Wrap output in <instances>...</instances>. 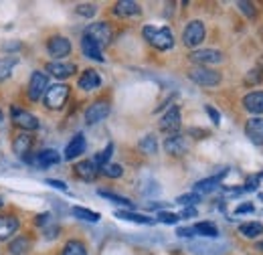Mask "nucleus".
<instances>
[{"instance_id": "1", "label": "nucleus", "mask_w": 263, "mask_h": 255, "mask_svg": "<svg viewBox=\"0 0 263 255\" xmlns=\"http://www.w3.org/2000/svg\"><path fill=\"white\" fill-rule=\"evenodd\" d=\"M144 39L158 51H168L174 47V34L168 27H152V25H146L142 29Z\"/></svg>"}, {"instance_id": "2", "label": "nucleus", "mask_w": 263, "mask_h": 255, "mask_svg": "<svg viewBox=\"0 0 263 255\" xmlns=\"http://www.w3.org/2000/svg\"><path fill=\"white\" fill-rule=\"evenodd\" d=\"M69 85L67 83H55V85H49L45 96H43V101L49 110H63L69 99Z\"/></svg>"}, {"instance_id": "3", "label": "nucleus", "mask_w": 263, "mask_h": 255, "mask_svg": "<svg viewBox=\"0 0 263 255\" xmlns=\"http://www.w3.org/2000/svg\"><path fill=\"white\" fill-rule=\"evenodd\" d=\"M83 34H85L87 39H91L93 43H98L101 49L107 47V45L111 43V39H114V31H111L109 23H105V21H101V23H91V25L85 29Z\"/></svg>"}, {"instance_id": "4", "label": "nucleus", "mask_w": 263, "mask_h": 255, "mask_svg": "<svg viewBox=\"0 0 263 255\" xmlns=\"http://www.w3.org/2000/svg\"><path fill=\"white\" fill-rule=\"evenodd\" d=\"M189 77H191L197 85H202V87H217V85L223 81L221 73H219V71H213V69H209V67H193V69L189 71Z\"/></svg>"}, {"instance_id": "5", "label": "nucleus", "mask_w": 263, "mask_h": 255, "mask_svg": "<svg viewBox=\"0 0 263 255\" xmlns=\"http://www.w3.org/2000/svg\"><path fill=\"white\" fill-rule=\"evenodd\" d=\"M10 114H12V124L16 128H21L23 132L39 130V120H36V116H33L31 112H27V110H23L18 105H12Z\"/></svg>"}, {"instance_id": "6", "label": "nucleus", "mask_w": 263, "mask_h": 255, "mask_svg": "<svg viewBox=\"0 0 263 255\" xmlns=\"http://www.w3.org/2000/svg\"><path fill=\"white\" fill-rule=\"evenodd\" d=\"M47 51H49V55L55 61H63L65 57L71 55V41L67 37H63V34L51 37L49 43H47Z\"/></svg>"}, {"instance_id": "7", "label": "nucleus", "mask_w": 263, "mask_h": 255, "mask_svg": "<svg viewBox=\"0 0 263 255\" xmlns=\"http://www.w3.org/2000/svg\"><path fill=\"white\" fill-rule=\"evenodd\" d=\"M204 34H206V29H204V25L200 23V21H191L186 27H184V31H182V43L186 45V47H198L202 41H204Z\"/></svg>"}, {"instance_id": "8", "label": "nucleus", "mask_w": 263, "mask_h": 255, "mask_svg": "<svg viewBox=\"0 0 263 255\" xmlns=\"http://www.w3.org/2000/svg\"><path fill=\"white\" fill-rule=\"evenodd\" d=\"M109 112H111L109 101H105V99H98V101H93V103L85 110V124H89V126L99 124L101 120H105V118L109 116Z\"/></svg>"}, {"instance_id": "9", "label": "nucleus", "mask_w": 263, "mask_h": 255, "mask_svg": "<svg viewBox=\"0 0 263 255\" xmlns=\"http://www.w3.org/2000/svg\"><path fill=\"white\" fill-rule=\"evenodd\" d=\"M47 87H49L47 73H43V71H33L31 81H29V99H31V101H39L41 97L45 96Z\"/></svg>"}, {"instance_id": "10", "label": "nucleus", "mask_w": 263, "mask_h": 255, "mask_svg": "<svg viewBox=\"0 0 263 255\" xmlns=\"http://www.w3.org/2000/svg\"><path fill=\"white\" fill-rule=\"evenodd\" d=\"M191 61L197 63L198 67L221 63V61H223V53L217 51V49H200V51H193V53H191Z\"/></svg>"}, {"instance_id": "11", "label": "nucleus", "mask_w": 263, "mask_h": 255, "mask_svg": "<svg viewBox=\"0 0 263 255\" xmlns=\"http://www.w3.org/2000/svg\"><path fill=\"white\" fill-rule=\"evenodd\" d=\"M180 120H182L180 107L174 105V107H170L164 116H162V120H160V130L166 132V134H178V130H180Z\"/></svg>"}, {"instance_id": "12", "label": "nucleus", "mask_w": 263, "mask_h": 255, "mask_svg": "<svg viewBox=\"0 0 263 255\" xmlns=\"http://www.w3.org/2000/svg\"><path fill=\"white\" fill-rule=\"evenodd\" d=\"M164 150L170 156H184L186 150H189L186 138L182 134H170L164 140Z\"/></svg>"}, {"instance_id": "13", "label": "nucleus", "mask_w": 263, "mask_h": 255, "mask_svg": "<svg viewBox=\"0 0 263 255\" xmlns=\"http://www.w3.org/2000/svg\"><path fill=\"white\" fill-rule=\"evenodd\" d=\"M245 136L255 146H263V118L255 116V118L247 120V124H245Z\"/></svg>"}, {"instance_id": "14", "label": "nucleus", "mask_w": 263, "mask_h": 255, "mask_svg": "<svg viewBox=\"0 0 263 255\" xmlns=\"http://www.w3.org/2000/svg\"><path fill=\"white\" fill-rule=\"evenodd\" d=\"M34 144V138L31 132H21L16 138H14V142H12V152L16 154V156H27V154H31V148H33Z\"/></svg>"}, {"instance_id": "15", "label": "nucleus", "mask_w": 263, "mask_h": 255, "mask_svg": "<svg viewBox=\"0 0 263 255\" xmlns=\"http://www.w3.org/2000/svg\"><path fill=\"white\" fill-rule=\"evenodd\" d=\"M73 168H75V174H77L81 180H85V183L96 180V176L99 174V168L93 164V160H81V162H77Z\"/></svg>"}, {"instance_id": "16", "label": "nucleus", "mask_w": 263, "mask_h": 255, "mask_svg": "<svg viewBox=\"0 0 263 255\" xmlns=\"http://www.w3.org/2000/svg\"><path fill=\"white\" fill-rule=\"evenodd\" d=\"M87 148V142H85V136L83 134H75L73 140L67 144L65 148V160H75L79 158Z\"/></svg>"}, {"instance_id": "17", "label": "nucleus", "mask_w": 263, "mask_h": 255, "mask_svg": "<svg viewBox=\"0 0 263 255\" xmlns=\"http://www.w3.org/2000/svg\"><path fill=\"white\" fill-rule=\"evenodd\" d=\"M45 69L49 71V75H53L57 79H67V77H71L75 73L77 67L73 63H65V61H51V63H47Z\"/></svg>"}, {"instance_id": "18", "label": "nucleus", "mask_w": 263, "mask_h": 255, "mask_svg": "<svg viewBox=\"0 0 263 255\" xmlns=\"http://www.w3.org/2000/svg\"><path fill=\"white\" fill-rule=\"evenodd\" d=\"M18 219L12 215H0V241H8L18 231Z\"/></svg>"}, {"instance_id": "19", "label": "nucleus", "mask_w": 263, "mask_h": 255, "mask_svg": "<svg viewBox=\"0 0 263 255\" xmlns=\"http://www.w3.org/2000/svg\"><path fill=\"white\" fill-rule=\"evenodd\" d=\"M243 107L249 112V114H255L259 116L263 114V92H251L243 97Z\"/></svg>"}, {"instance_id": "20", "label": "nucleus", "mask_w": 263, "mask_h": 255, "mask_svg": "<svg viewBox=\"0 0 263 255\" xmlns=\"http://www.w3.org/2000/svg\"><path fill=\"white\" fill-rule=\"evenodd\" d=\"M81 51H83V55H85L87 59H93V61H99V63L105 61V57H103V53H101V47H99L98 43H93L91 39H87L85 34H83V39H81Z\"/></svg>"}, {"instance_id": "21", "label": "nucleus", "mask_w": 263, "mask_h": 255, "mask_svg": "<svg viewBox=\"0 0 263 255\" xmlns=\"http://www.w3.org/2000/svg\"><path fill=\"white\" fill-rule=\"evenodd\" d=\"M99 85H101V77H99L98 71H93V69H85L83 75L79 77V87L83 92H93V89H98Z\"/></svg>"}, {"instance_id": "22", "label": "nucleus", "mask_w": 263, "mask_h": 255, "mask_svg": "<svg viewBox=\"0 0 263 255\" xmlns=\"http://www.w3.org/2000/svg\"><path fill=\"white\" fill-rule=\"evenodd\" d=\"M61 162V156H59V152L57 150H41L36 156H34V166H39V168H49V166H55V164H59Z\"/></svg>"}, {"instance_id": "23", "label": "nucleus", "mask_w": 263, "mask_h": 255, "mask_svg": "<svg viewBox=\"0 0 263 255\" xmlns=\"http://www.w3.org/2000/svg\"><path fill=\"white\" fill-rule=\"evenodd\" d=\"M114 12H116L118 16H122V19H128V16H138V14L142 12V8H140V4L134 2V0H122V2H118V4L114 6Z\"/></svg>"}, {"instance_id": "24", "label": "nucleus", "mask_w": 263, "mask_h": 255, "mask_svg": "<svg viewBox=\"0 0 263 255\" xmlns=\"http://www.w3.org/2000/svg\"><path fill=\"white\" fill-rule=\"evenodd\" d=\"M227 174V168L221 172V174H215V176H211V178H204V180H198L197 185H195V192H211L215 191L217 187H219V183H221V178Z\"/></svg>"}, {"instance_id": "25", "label": "nucleus", "mask_w": 263, "mask_h": 255, "mask_svg": "<svg viewBox=\"0 0 263 255\" xmlns=\"http://www.w3.org/2000/svg\"><path fill=\"white\" fill-rule=\"evenodd\" d=\"M239 233L247 239H259L263 235V225L257 221H251V223H241L239 225Z\"/></svg>"}, {"instance_id": "26", "label": "nucleus", "mask_w": 263, "mask_h": 255, "mask_svg": "<svg viewBox=\"0 0 263 255\" xmlns=\"http://www.w3.org/2000/svg\"><path fill=\"white\" fill-rule=\"evenodd\" d=\"M29 249H31V239L29 237H16L8 245V251L12 255H25L29 253Z\"/></svg>"}, {"instance_id": "27", "label": "nucleus", "mask_w": 263, "mask_h": 255, "mask_svg": "<svg viewBox=\"0 0 263 255\" xmlns=\"http://www.w3.org/2000/svg\"><path fill=\"white\" fill-rule=\"evenodd\" d=\"M118 219H124V221H132V223H140V225H152L154 219L146 217V215H140V213H132V211H118L116 213Z\"/></svg>"}, {"instance_id": "28", "label": "nucleus", "mask_w": 263, "mask_h": 255, "mask_svg": "<svg viewBox=\"0 0 263 255\" xmlns=\"http://www.w3.org/2000/svg\"><path fill=\"white\" fill-rule=\"evenodd\" d=\"M195 235H202V237H219V229L215 223H209V221H200L193 227Z\"/></svg>"}, {"instance_id": "29", "label": "nucleus", "mask_w": 263, "mask_h": 255, "mask_svg": "<svg viewBox=\"0 0 263 255\" xmlns=\"http://www.w3.org/2000/svg\"><path fill=\"white\" fill-rule=\"evenodd\" d=\"M71 211H73V215H75L77 219H81V221H89V223H98L99 221V213L89 211V209H85V207H73Z\"/></svg>"}, {"instance_id": "30", "label": "nucleus", "mask_w": 263, "mask_h": 255, "mask_svg": "<svg viewBox=\"0 0 263 255\" xmlns=\"http://www.w3.org/2000/svg\"><path fill=\"white\" fill-rule=\"evenodd\" d=\"M61 255H87V249H85V245L79 239H71V241L65 243Z\"/></svg>"}, {"instance_id": "31", "label": "nucleus", "mask_w": 263, "mask_h": 255, "mask_svg": "<svg viewBox=\"0 0 263 255\" xmlns=\"http://www.w3.org/2000/svg\"><path fill=\"white\" fill-rule=\"evenodd\" d=\"M140 150L144 152V154H156V150H158V142H156V136H152V134H148V136H144L142 140H140Z\"/></svg>"}, {"instance_id": "32", "label": "nucleus", "mask_w": 263, "mask_h": 255, "mask_svg": "<svg viewBox=\"0 0 263 255\" xmlns=\"http://www.w3.org/2000/svg\"><path fill=\"white\" fill-rule=\"evenodd\" d=\"M16 63H18V59H16L14 55H8V57H2V59H0V81H4V79L10 75V71L14 69Z\"/></svg>"}, {"instance_id": "33", "label": "nucleus", "mask_w": 263, "mask_h": 255, "mask_svg": "<svg viewBox=\"0 0 263 255\" xmlns=\"http://www.w3.org/2000/svg\"><path fill=\"white\" fill-rule=\"evenodd\" d=\"M111 154H114V144H107L99 154H96V158H93V164L101 168V166H105V164H109V158H111Z\"/></svg>"}, {"instance_id": "34", "label": "nucleus", "mask_w": 263, "mask_h": 255, "mask_svg": "<svg viewBox=\"0 0 263 255\" xmlns=\"http://www.w3.org/2000/svg\"><path fill=\"white\" fill-rule=\"evenodd\" d=\"M98 194L99 196H103V198H107V201H111V203H116V205H124V207L132 209V201L130 198H126V196H120V194L109 192V191H98Z\"/></svg>"}, {"instance_id": "35", "label": "nucleus", "mask_w": 263, "mask_h": 255, "mask_svg": "<svg viewBox=\"0 0 263 255\" xmlns=\"http://www.w3.org/2000/svg\"><path fill=\"white\" fill-rule=\"evenodd\" d=\"M99 172L103 174V176H107V178H120L122 174H124V168L120 166V164H105V166H101L99 168Z\"/></svg>"}, {"instance_id": "36", "label": "nucleus", "mask_w": 263, "mask_h": 255, "mask_svg": "<svg viewBox=\"0 0 263 255\" xmlns=\"http://www.w3.org/2000/svg\"><path fill=\"white\" fill-rule=\"evenodd\" d=\"M243 81H245V85H247V87H253V85L261 83V81H263V71H259L257 67H255V69H251V71L245 75V79H243Z\"/></svg>"}, {"instance_id": "37", "label": "nucleus", "mask_w": 263, "mask_h": 255, "mask_svg": "<svg viewBox=\"0 0 263 255\" xmlns=\"http://www.w3.org/2000/svg\"><path fill=\"white\" fill-rule=\"evenodd\" d=\"M198 201H200V194H197V192L180 194V196L176 198V203H178V205H184V207H195Z\"/></svg>"}, {"instance_id": "38", "label": "nucleus", "mask_w": 263, "mask_h": 255, "mask_svg": "<svg viewBox=\"0 0 263 255\" xmlns=\"http://www.w3.org/2000/svg\"><path fill=\"white\" fill-rule=\"evenodd\" d=\"M75 10H77V14H79V16L91 19V16H96V12H98V6H96V4H79Z\"/></svg>"}, {"instance_id": "39", "label": "nucleus", "mask_w": 263, "mask_h": 255, "mask_svg": "<svg viewBox=\"0 0 263 255\" xmlns=\"http://www.w3.org/2000/svg\"><path fill=\"white\" fill-rule=\"evenodd\" d=\"M178 219H180V215H176V213H168V211H160V213H158V221H160V223L176 225Z\"/></svg>"}, {"instance_id": "40", "label": "nucleus", "mask_w": 263, "mask_h": 255, "mask_svg": "<svg viewBox=\"0 0 263 255\" xmlns=\"http://www.w3.org/2000/svg\"><path fill=\"white\" fill-rule=\"evenodd\" d=\"M239 8H241L249 19H255V16H257V8H255L251 2H239Z\"/></svg>"}, {"instance_id": "41", "label": "nucleus", "mask_w": 263, "mask_h": 255, "mask_svg": "<svg viewBox=\"0 0 263 255\" xmlns=\"http://www.w3.org/2000/svg\"><path fill=\"white\" fill-rule=\"evenodd\" d=\"M204 112L209 114V118L213 120V124H215V126H219V124H221V114H219L213 105H204Z\"/></svg>"}, {"instance_id": "42", "label": "nucleus", "mask_w": 263, "mask_h": 255, "mask_svg": "<svg viewBox=\"0 0 263 255\" xmlns=\"http://www.w3.org/2000/svg\"><path fill=\"white\" fill-rule=\"evenodd\" d=\"M34 223L39 225V227H47V223H51V213H41V215H36Z\"/></svg>"}, {"instance_id": "43", "label": "nucleus", "mask_w": 263, "mask_h": 255, "mask_svg": "<svg viewBox=\"0 0 263 255\" xmlns=\"http://www.w3.org/2000/svg\"><path fill=\"white\" fill-rule=\"evenodd\" d=\"M57 235H59V227H57V225L45 227V237H47V239H55Z\"/></svg>"}, {"instance_id": "44", "label": "nucleus", "mask_w": 263, "mask_h": 255, "mask_svg": "<svg viewBox=\"0 0 263 255\" xmlns=\"http://www.w3.org/2000/svg\"><path fill=\"white\" fill-rule=\"evenodd\" d=\"M49 187H53V189H59V191H67V185L65 183H61V180H55V178H47L45 180Z\"/></svg>"}, {"instance_id": "45", "label": "nucleus", "mask_w": 263, "mask_h": 255, "mask_svg": "<svg viewBox=\"0 0 263 255\" xmlns=\"http://www.w3.org/2000/svg\"><path fill=\"white\" fill-rule=\"evenodd\" d=\"M255 211V207L251 205V203H247V205H241V207H237L235 209V215H243V213H253Z\"/></svg>"}, {"instance_id": "46", "label": "nucleus", "mask_w": 263, "mask_h": 255, "mask_svg": "<svg viewBox=\"0 0 263 255\" xmlns=\"http://www.w3.org/2000/svg\"><path fill=\"white\" fill-rule=\"evenodd\" d=\"M180 217H182V219H193V217H197V209H195V207H186Z\"/></svg>"}, {"instance_id": "47", "label": "nucleus", "mask_w": 263, "mask_h": 255, "mask_svg": "<svg viewBox=\"0 0 263 255\" xmlns=\"http://www.w3.org/2000/svg\"><path fill=\"white\" fill-rule=\"evenodd\" d=\"M257 185H259V176H249V180H247V189L253 191V189H257Z\"/></svg>"}, {"instance_id": "48", "label": "nucleus", "mask_w": 263, "mask_h": 255, "mask_svg": "<svg viewBox=\"0 0 263 255\" xmlns=\"http://www.w3.org/2000/svg\"><path fill=\"white\" fill-rule=\"evenodd\" d=\"M176 233H178V237H193V235H195V231L189 229V227H182V229H178Z\"/></svg>"}, {"instance_id": "49", "label": "nucleus", "mask_w": 263, "mask_h": 255, "mask_svg": "<svg viewBox=\"0 0 263 255\" xmlns=\"http://www.w3.org/2000/svg\"><path fill=\"white\" fill-rule=\"evenodd\" d=\"M21 43H12V45H4V51H12V49H18Z\"/></svg>"}, {"instance_id": "50", "label": "nucleus", "mask_w": 263, "mask_h": 255, "mask_svg": "<svg viewBox=\"0 0 263 255\" xmlns=\"http://www.w3.org/2000/svg\"><path fill=\"white\" fill-rule=\"evenodd\" d=\"M257 69H259V71H263V57L257 61Z\"/></svg>"}, {"instance_id": "51", "label": "nucleus", "mask_w": 263, "mask_h": 255, "mask_svg": "<svg viewBox=\"0 0 263 255\" xmlns=\"http://www.w3.org/2000/svg\"><path fill=\"white\" fill-rule=\"evenodd\" d=\"M0 122H2V114H0Z\"/></svg>"}]
</instances>
